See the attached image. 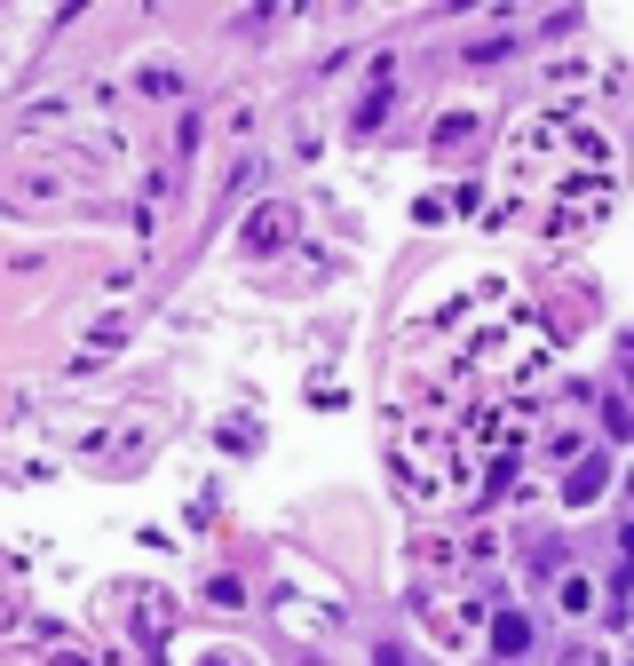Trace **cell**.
Masks as SVG:
<instances>
[{"instance_id":"cell-1","label":"cell","mask_w":634,"mask_h":666,"mask_svg":"<svg viewBox=\"0 0 634 666\" xmlns=\"http://www.w3.org/2000/svg\"><path fill=\"white\" fill-rule=\"evenodd\" d=\"M595 492H603V460H579V484H563V500H571V508H587Z\"/></svg>"}]
</instances>
